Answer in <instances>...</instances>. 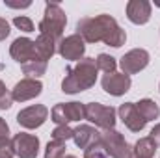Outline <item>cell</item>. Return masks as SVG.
<instances>
[{"mask_svg":"<svg viewBox=\"0 0 160 158\" xmlns=\"http://www.w3.org/2000/svg\"><path fill=\"white\" fill-rule=\"evenodd\" d=\"M77 34L84 39V43H106L108 47L119 48L127 41L125 30L118 24L112 15L101 13L97 17H84L77 22Z\"/></svg>","mask_w":160,"mask_h":158,"instance_id":"cell-1","label":"cell"},{"mask_svg":"<svg viewBox=\"0 0 160 158\" xmlns=\"http://www.w3.org/2000/svg\"><path fill=\"white\" fill-rule=\"evenodd\" d=\"M97 62L95 58H82L75 67L65 71V78L62 80L63 93H80L95 86L97 82Z\"/></svg>","mask_w":160,"mask_h":158,"instance_id":"cell-2","label":"cell"},{"mask_svg":"<svg viewBox=\"0 0 160 158\" xmlns=\"http://www.w3.org/2000/svg\"><path fill=\"white\" fill-rule=\"evenodd\" d=\"M65 24H67L65 11L60 7V4L48 2L45 6V17L39 22V34L48 36L56 43H60L62 36H63V30H65Z\"/></svg>","mask_w":160,"mask_h":158,"instance_id":"cell-3","label":"cell"},{"mask_svg":"<svg viewBox=\"0 0 160 158\" xmlns=\"http://www.w3.org/2000/svg\"><path fill=\"white\" fill-rule=\"evenodd\" d=\"M101 141L106 149V153L112 158H134V151L132 147L127 143V140L123 138V134L110 128V130H104L101 134Z\"/></svg>","mask_w":160,"mask_h":158,"instance_id":"cell-4","label":"cell"},{"mask_svg":"<svg viewBox=\"0 0 160 158\" xmlns=\"http://www.w3.org/2000/svg\"><path fill=\"white\" fill-rule=\"evenodd\" d=\"M86 119L91 121L95 126H101L104 130H110L116 126V110L112 106H104L101 102H89L84 104Z\"/></svg>","mask_w":160,"mask_h":158,"instance_id":"cell-5","label":"cell"},{"mask_svg":"<svg viewBox=\"0 0 160 158\" xmlns=\"http://www.w3.org/2000/svg\"><path fill=\"white\" fill-rule=\"evenodd\" d=\"M50 117L56 125H69L73 121L86 119V108L80 102H60L52 108Z\"/></svg>","mask_w":160,"mask_h":158,"instance_id":"cell-6","label":"cell"},{"mask_svg":"<svg viewBox=\"0 0 160 158\" xmlns=\"http://www.w3.org/2000/svg\"><path fill=\"white\" fill-rule=\"evenodd\" d=\"M9 54L21 65L36 62V60H41L39 54H38V48H36V41L28 39V37H17L11 43V47H9Z\"/></svg>","mask_w":160,"mask_h":158,"instance_id":"cell-7","label":"cell"},{"mask_svg":"<svg viewBox=\"0 0 160 158\" xmlns=\"http://www.w3.org/2000/svg\"><path fill=\"white\" fill-rule=\"evenodd\" d=\"M11 147L15 156L19 158H36L39 153V140L34 134L19 132L11 138Z\"/></svg>","mask_w":160,"mask_h":158,"instance_id":"cell-8","label":"cell"},{"mask_svg":"<svg viewBox=\"0 0 160 158\" xmlns=\"http://www.w3.org/2000/svg\"><path fill=\"white\" fill-rule=\"evenodd\" d=\"M149 63V52L143 50V48H134V50H128L123 58H121L119 65L123 69L125 75H136L140 73L142 69H145Z\"/></svg>","mask_w":160,"mask_h":158,"instance_id":"cell-9","label":"cell"},{"mask_svg":"<svg viewBox=\"0 0 160 158\" xmlns=\"http://www.w3.org/2000/svg\"><path fill=\"white\" fill-rule=\"evenodd\" d=\"M58 52L63 60H69V62H77L84 58V52H86V45L84 39L80 37L78 34H73V36H67L65 39H62L58 43Z\"/></svg>","mask_w":160,"mask_h":158,"instance_id":"cell-10","label":"cell"},{"mask_svg":"<svg viewBox=\"0 0 160 158\" xmlns=\"http://www.w3.org/2000/svg\"><path fill=\"white\" fill-rule=\"evenodd\" d=\"M48 117V108L43 104H34L17 114V123L24 128H38Z\"/></svg>","mask_w":160,"mask_h":158,"instance_id":"cell-11","label":"cell"},{"mask_svg":"<svg viewBox=\"0 0 160 158\" xmlns=\"http://www.w3.org/2000/svg\"><path fill=\"white\" fill-rule=\"evenodd\" d=\"M41 91H43V84H41L39 80L24 78L15 84V87L11 89V97L17 102H26V101L36 99L38 95H41Z\"/></svg>","mask_w":160,"mask_h":158,"instance_id":"cell-12","label":"cell"},{"mask_svg":"<svg viewBox=\"0 0 160 158\" xmlns=\"http://www.w3.org/2000/svg\"><path fill=\"white\" fill-rule=\"evenodd\" d=\"M130 77L125 73H108L102 77V89L114 97H121L130 89Z\"/></svg>","mask_w":160,"mask_h":158,"instance_id":"cell-13","label":"cell"},{"mask_svg":"<svg viewBox=\"0 0 160 158\" xmlns=\"http://www.w3.org/2000/svg\"><path fill=\"white\" fill-rule=\"evenodd\" d=\"M118 112H119V117L125 123V126L128 130H132V132H140L147 125V121L142 117V114L138 112L136 102H125V104H121Z\"/></svg>","mask_w":160,"mask_h":158,"instance_id":"cell-14","label":"cell"},{"mask_svg":"<svg viewBox=\"0 0 160 158\" xmlns=\"http://www.w3.org/2000/svg\"><path fill=\"white\" fill-rule=\"evenodd\" d=\"M127 17L134 24H145L151 19V4L147 0H130L127 4Z\"/></svg>","mask_w":160,"mask_h":158,"instance_id":"cell-15","label":"cell"},{"mask_svg":"<svg viewBox=\"0 0 160 158\" xmlns=\"http://www.w3.org/2000/svg\"><path fill=\"white\" fill-rule=\"evenodd\" d=\"M73 140H75V143H77L78 149H84L86 151L89 145H93V143H97L101 140V134L93 126H89V125H80V126L75 128Z\"/></svg>","mask_w":160,"mask_h":158,"instance_id":"cell-16","label":"cell"},{"mask_svg":"<svg viewBox=\"0 0 160 158\" xmlns=\"http://www.w3.org/2000/svg\"><path fill=\"white\" fill-rule=\"evenodd\" d=\"M56 47H58V43L52 39V37H48V36L39 34V37L36 39V48H38V54H39V58L43 62H47V60H50L54 56Z\"/></svg>","mask_w":160,"mask_h":158,"instance_id":"cell-17","label":"cell"},{"mask_svg":"<svg viewBox=\"0 0 160 158\" xmlns=\"http://www.w3.org/2000/svg\"><path fill=\"white\" fill-rule=\"evenodd\" d=\"M157 147L158 145L147 136V138H140L136 141V145L132 147V151H134V156L136 158H153L155 153H157Z\"/></svg>","mask_w":160,"mask_h":158,"instance_id":"cell-18","label":"cell"},{"mask_svg":"<svg viewBox=\"0 0 160 158\" xmlns=\"http://www.w3.org/2000/svg\"><path fill=\"white\" fill-rule=\"evenodd\" d=\"M136 108H138V112L142 114V117L145 119L147 123L158 119V116H160L158 104L155 101H151V99H142L140 102H136Z\"/></svg>","mask_w":160,"mask_h":158,"instance_id":"cell-19","label":"cell"},{"mask_svg":"<svg viewBox=\"0 0 160 158\" xmlns=\"http://www.w3.org/2000/svg\"><path fill=\"white\" fill-rule=\"evenodd\" d=\"M47 71V62L43 60H36V62H30V63H24L22 65V73L28 75V78H39L41 75H45Z\"/></svg>","mask_w":160,"mask_h":158,"instance_id":"cell-20","label":"cell"},{"mask_svg":"<svg viewBox=\"0 0 160 158\" xmlns=\"http://www.w3.org/2000/svg\"><path fill=\"white\" fill-rule=\"evenodd\" d=\"M65 141H60V140H52L47 143V149H45V158H62L65 156Z\"/></svg>","mask_w":160,"mask_h":158,"instance_id":"cell-21","label":"cell"},{"mask_svg":"<svg viewBox=\"0 0 160 158\" xmlns=\"http://www.w3.org/2000/svg\"><path fill=\"white\" fill-rule=\"evenodd\" d=\"M97 69H101V71H104L106 75L108 73H116V58H112V56H108V54H99L97 56Z\"/></svg>","mask_w":160,"mask_h":158,"instance_id":"cell-22","label":"cell"},{"mask_svg":"<svg viewBox=\"0 0 160 158\" xmlns=\"http://www.w3.org/2000/svg\"><path fill=\"white\" fill-rule=\"evenodd\" d=\"M106 156H108V153H106V149H104V145H102L101 140H99L97 143L89 145V147L84 151V158H106Z\"/></svg>","mask_w":160,"mask_h":158,"instance_id":"cell-23","label":"cell"},{"mask_svg":"<svg viewBox=\"0 0 160 158\" xmlns=\"http://www.w3.org/2000/svg\"><path fill=\"white\" fill-rule=\"evenodd\" d=\"M75 134V130L69 126V125H58L54 130H52V140H60V141H67L71 140Z\"/></svg>","mask_w":160,"mask_h":158,"instance_id":"cell-24","label":"cell"},{"mask_svg":"<svg viewBox=\"0 0 160 158\" xmlns=\"http://www.w3.org/2000/svg\"><path fill=\"white\" fill-rule=\"evenodd\" d=\"M11 104H13V97H11V93L6 89L4 82L0 80V110H9Z\"/></svg>","mask_w":160,"mask_h":158,"instance_id":"cell-25","label":"cell"},{"mask_svg":"<svg viewBox=\"0 0 160 158\" xmlns=\"http://www.w3.org/2000/svg\"><path fill=\"white\" fill-rule=\"evenodd\" d=\"M13 24H15L19 30L26 32V34H30V32H36V30H34V22H32L28 17H24V15H21V17H15V19H13Z\"/></svg>","mask_w":160,"mask_h":158,"instance_id":"cell-26","label":"cell"},{"mask_svg":"<svg viewBox=\"0 0 160 158\" xmlns=\"http://www.w3.org/2000/svg\"><path fill=\"white\" fill-rule=\"evenodd\" d=\"M13 147H11V140L6 138V140H0V158H13Z\"/></svg>","mask_w":160,"mask_h":158,"instance_id":"cell-27","label":"cell"},{"mask_svg":"<svg viewBox=\"0 0 160 158\" xmlns=\"http://www.w3.org/2000/svg\"><path fill=\"white\" fill-rule=\"evenodd\" d=\"M9 32H11V30H9V22L0 17V41L6 39V37L9 36Z\"/></svg>","mask_w":160,"mask_h":158,"instance_id":"cell-28","label":"cell"},{"mask_svg":"<svg viewBox=\"0 0 160 158\" xmlns=\"http://www.w3.org/2000/svg\"><path fill=\"white\" fill-rule=\"evenodd\" d=\"M6 138H9V126H8V123L4 119L0 117V140H6Z\"/></svg>","mask_w":160,"mask_h":158,"instance_id":"cell-29","label":"cell"},{"mask_svg":"<svg viewBox=\"0 0 160 158\" xmlns=\"http://www.w3.org/2000/svg\"><path fill=\"white\" fill-rule=\"evenodd\" d=\"M149 138H151L157 145H160V123L158 125H155V128L151 130V136H149Z\"/></svg>","mask_w":160,"mask_h":158,"instance_id":"cell-30","label":"cell"},{"mask_svg":"<svg viewBox=\"0 0 160 158\" xmlns=\"http://www.w3.org/2000/svg\"><path fill=\"white\" fill-rule=\"evenodd\" d=\"M8 7H28L30 2H6Z\"/></svg>","mask_w":160,"mask_h":158,"instance_id":"cell-31","label":"cell"},{"mask_svg":"<svg viewBox=\"0 0 160 158\" xmlns=\"http://www.w3.org/2000/svg\"><path fill=\"white\" fill-rule=\"evenodd\" d=\"M62 158H77V156H73V155H65V156H62Z\"/></svg>","mask_w":160,"mask_h":158,"instance_id":"cell-32","label":"cell"}]
</instances>
